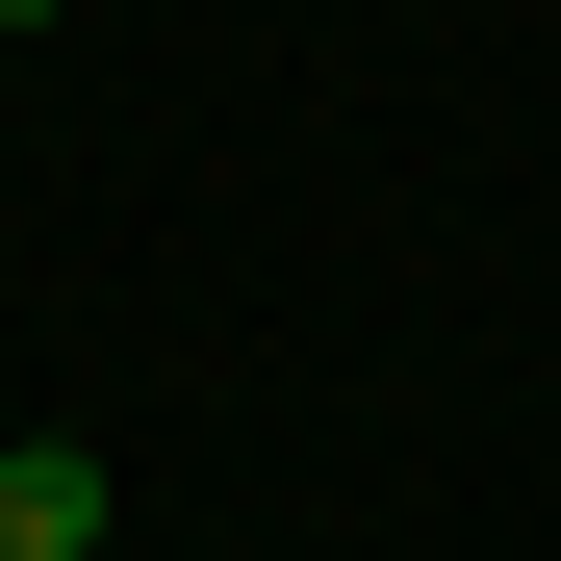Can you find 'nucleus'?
I'll use <instances>...</instances> for the list:
<instances>
[{
  "instance_id": "1",
  "label": "nucleus",
  "mask_w": 561,
  "mask_h": 561,
  "mask_svg": "<svg viewBox=\"0 0 561 561\" xmlns=\"http://www.w3.org/2000/svg\"><path fill=\"white\" fill-rule=\"evenodd\" d=\"M103 434H0V561H103Z\"/></svg>"
},
{
  "instance_id": "2",
  "label": "nucleus",
  "mask_w": 561,
  "mask_h": 561,
  "mask_svg": "<svg viewBox=\"0 0 561 561\" xmlns=\"http://www.w3.org/2000/svg\"><path fill=\"white\" fill-rule=\"evenodd\" d=\"M26 26H77V0H0V51H26Z\"/></svg>"
}]
</instances>
